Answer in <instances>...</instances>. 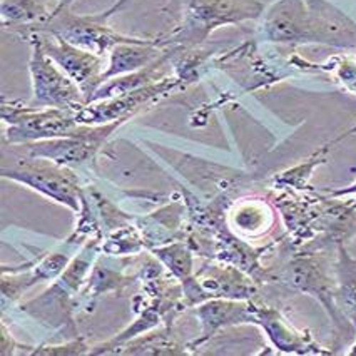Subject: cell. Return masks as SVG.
Instances as JSON below:
<instances>
[{
    "mask_svg": "<svg viewBox=\"0 0 356 356\" xmlns=\"http://www.w3.org/2000/svg\"><path fill=\"white\" fill-rule=\"evenodd\" d=\"M271 42L356 47V24L325 0H276L261 22Z\"/></svg>",
    "mask_w": 356,
    "mask_h": 356,
    "instance_id": "6da1fadb",
    "label": "cell"
},
{
    "mask_svg": "<svg viewBox=\"0 0 356 356\" xmlns=\"http://www.w3.org/2000/svg\"><path fill=\"white\" fill-rule=\"evenodd\" d=\"M264 278L283 284L291 291H301L306 293V295H312L325 306L334 330L333 353H339V348L346 346L348 343L356 338L355 331L348 328L345 321L339 316L337 306H334V268L333 275H331L328 259L325 256L318 254V252L296 254L276 273H264Z\"/></svg>",
    "mask_w": 356,
    "mask_h": 356,
    "instance_id": "7a4b0ae2",
    "label": "cell"
},
{
    "mask_svg": "<svg viewBox=\"0 0 356 356\" xmlns=\"http://www.w3.org/2000/svg\"><path fill=\"white\" fill-rule=\"evenodd\" d=\"M261 12L263 6L258 0H189L183 22L171 32L168 40H159V45L193 47L204 42L206 37L218 27L258 19Z\"/></svg>",
    "mask_w": 356,
    "mask_h": 356,
    "instance_id": "3957f363",
    "label": "cell"
},
{
    "mask_svg": "<svg viewBox=\"0 0 356 356\" xmlns=\"http://www.w3.org/2000/svg\"><path fill=\"white\" fill-rule=\"evenodd\" d=\"M2 121L9 124L6 129L7 143L22 146L37 140L64 138L81 126L77 111L14 104H2Z\"/></svg>",
    "mask_w": 356,
    "mask_h": 356,
    "instance_id": "277c9868",
    "label": "cell"
},
{
    "mask_svg": "<svg viewBox=\"0 0 356 356\" xmlns=\"http://www.w3.org/2000/svg\"><path fill=\"white\" fill-rule=\"evenodd\" d=\"M31 40V69L32 79V107H57V109L77 111L86 106V99L76 82L44 52L42 45L34 34Z\"/></svg>",
    "mask_w": 356,
    "mask_h": 356,
    "instance_id": "5b68a950",
    "label": "cell"
},
{
    "mask_svg": "<svg viewBox=\"0 0 356 356\" xmlns=\"http://www.w3.org/2000/svg\"><path fill=\"white\" fill-rule=\"evenodd\" d=\"M126 121H115L99 126H86L81 124L69 136L56 139L37 140V143L24 144L31 159H45L64 168H77L89 163L97 151L106 144L113 132Z\"/></svg>",
    "mask_w": 356,
    "mask_h": 356,
    "instance_id": "8992f818",
    "label": "cell"
},
{
    "mask_svg": "<svg viewBox=\"0 0 356 356\" xmlns=\"http://www.w3.org/2000/svg\"><path fill=\"white\" fill-rule=\"evenodd\" d=\"M34 163H22L15 169H2L3 179L15 181V183L27 186L45 197L59 202L79 213L82 201V188L79 186L77 176L56 163L45 159H32Z\"/></svg>",
    "mask_w": 356,
    "mask_h": 356,
    "instance_id": "52a82bcc",
    "label": "cell"
},
{
    "mask_svg": "<svg viewBox=\"0 0 356 356\" xmlns=\"http://www.w3.org/2000/svg\"><path fill=\"white\" fill-rule=\"evenodd\" d=\"M34 32H51V34L67 40L69 44L101 57L109 56L111 51L119 44L147 40L140 39V37L119 34L113 29L106 27V22H101L96 15L81 17V15L72 14L70 9H65L54 15L44 27L37 29Z\"/></svg>",
    "mask_w": 356,
    "mask_h": 356,
    "instance_id": "ba28073f",
    "label": "cell"
},
{
    "mask_svg": "<svg viewBox=\"0 0 356 356\" xmlns=\"http://www.w3.org/2000/svg\"><path fill=\"white\" fill-rule=\"evenodd\" d=\"M31 34L37 37L44 52L76 82L84 94L86 104H89L99 87L102 86V76L107 67L104 65V57L79 49L51 32H31Z\"/></svg>",
    "mask_w": 356,
    "mask_h": 356,
    "instance_id": "9c48e42d",
    "label": "cell"
},
{
    "mask_svg": "<svg viewBox=\"0 0 356 356\" xmlns=\"http://www.w3.org/2000/svg\"><path fill=\"white\" fill-rule=\"evenodd\" d=\"M181 81L183 79H163V81L152 82V84L140 87V89L132 90V92L90 102V104H86L81 109H77V121L79 124H86V126L127 121L143 106L149 104L159 96L171 92L174 87L181 84Z\"/></svg>",
    "mask_w": 356,
    "mask_h": 356,
    "instance_id": "30bf717a",
    "label": "cell"
},
{
    "mask_svg": "<svg viewBox=\"0 0 356 356\" xmlns=\"http://www.w3.org/2000/svg\"><path fill=\"white\" fill-rule=\"evenodd\" d=\"M194 314L200 318L202 331L201 337L189 345V348L200 346L201 343L213 338L219 330L238 325H256L254 305L248 300H227V298H211L202 301L194 309Z\"/></svg>",
    "mask_w": 356,
    "mask_h": 356,
    "instance_id": "8fae6325",
    "label": "cell"
},
{
    "mask_svg": "<svg viewBox=\"0 0 356 356\" xmlns=\"http://www.w3.org/2000/svg\"><path fill=\"white\" fill-rule=\"evenodd\" d=\"M256 325L264 330L268 338L275 348H278L283 353H298V355H328L331 351L323 350L320 345L313 341L312 338L300 333L293 328L289 323L281 316L280 312L268 306H256Z\"/></svg>",
    "mask_w": 356,
    "mask_h": 356,
    "instance_id": "7c38bea8",
    "label": "cell"
},
{
    "mask_svg": "<svg viewBox=\"0 0 356 356\" xmlns=\"http://www.w3.org/2000/svg\"><path fill=\"white\" fill-rule=\"evenodd\" d=\"M196 280L208 300L227 298V300L251 301L256 293L254 283L234 266L204 268Z\"/></svg>",
    "mask_w": 356,
    "mask_h": 356,
    "instance_id": "4fadbf2b",
    "label": "cell"
},
{
    "mask_svg": "<svg viewBox=\"0 0 356 356\" xmlns=\"http://www.w3.org/2000/svg\"><path fill=\"white\" fill-rule=\"evenodd\" d=\"M337 250L334 306L345 325L356 333V258L350 256L345 244H338Z\"/></svg>",
    "mask_w": 356,
    "mask_h": 356,
    "instance_id": "5bb4252c",
    "label": "cell"
},
{
    "mask_svg": "<svg viewBox=\"0 0 356 356\" xmlns=\"http://www.w3.org/2000/svg\"><path fill=\"white\" fill-rule=\"evenodd\" d=\"M159 40H144V42H126L119 44L109 54V64L102 76V84L113 81L115 77L136 72L161 57Z\"/></svg>",
    "mask_w": 356,
    "mask_h": 356,
    "instance_id": "9a60e30c",
    "label": "cell"
},
{
    "mask_svg": "<svg viewBox=\"0 0 356 356\" xmlns=\"http://www.w3.org/2000/svg\"><path fill=\"white\" fill-rule=\"evenodd\" d=\"M59 0H2V26L31 32L44 27L52 19Z\"/></svg>",
    "mask_w": 356,
    "mask_h": 356,
    "instance_id": "2e32d148",
    "label": "cell"
},
{
    "mask_svg": "<svg viewBox=\"0 0 356 356\" xmlns=\"http://www.w3.org/2000/svg\"><path fill=\"white\" fill-rule=\"evenodd\" d=\"M231 219L234 229L248 236L261 234L273 222L271 211L263 202L256 201H243L241 204L234 206Z\"/></svg>",
    "mask_w": 356,
    "mask_h": 356,
    "instance_id": "e0dca14e",
    "label": "cell"
},
{
    "mask_svg": "<svg viewBox=\"0 0 356 356\" xmlns=\"http://www.w3.org/2000/svg\"><path fill=\"white\" fill-rule=\"evenodd\" d=\"M152 252L159 258L165 266L171 270L176 278L181 280V283H188L193 276V254L191 250L183 243H172L171 246L154 248Z\"/></svg>",
    "mask_w": 356,
    "mask_h": 356,
    "instance_id": "ac0fdd59",
    "label": "cell"
},
{
    "mask_svg": "<svg viewBox=\"0 0 356 356\" xmlns=\"http://www.w3.org/2000/svg\"><path fill=\"white\" fill-rule=\"evenodd\" d=\"M87 281H89L87 289H90V298H96L102 295V293L111 291V289H121L127 283H131V278H126L119 271H111L104 266L96 264L92 270V275H90V278Z\"/></svg>",
    "mask_w": 356,
    "mask_h": 356,
    "instance_id": "d6986e66",
    "label": "cell"
},
{
    "mask_svg": "<svg viewBox=\"0 0 356 356\" xmlns=\"http://www.w3.org/2000/svg\"><path fill=\"white\" fill-rule=\"evenodd\" d=\"M143 238L136 236L134 227H124L111 236L101 250H104L107 254H132L143 250Z\"/></svg>",
    "mask_w": 356,
    "mask_h": 356,
    "instance_id": "ffe728a7",
    "label": "cell"
},
{
    "mask_svg": "<svg viewBox=\"0 0 356 356\" xmlns=\"http://www.w3.org/2000/svg\"><path fill=\"white\" fill-rule=\"evenodd\" d=\"M328 72L343 89L356 94V59L355 57H334L328 62Z\"/></svg>",
    "mask_w": 356,
    "mask_h": 356,
    "instance_id": "44dd1931",
    "label": "cell"
},
{
    "mask_svg": "<svg viewBox=\"0 0 356 356\" xmlns=\"http://www.w3.org/2000/svg\"><path fill=\"white\" fill-rule=\"evenodd\" d=\"M87 346L84 339L77 338L74 341L67 343L64 346H40V350H35V355H84L87 353Z\"/></svg>",
    "mask_w": 356,
    "mask_h": 356,
    "instance_id": "7402d4cb",
    "label": "cell"
},
{
    "mask_svg": "<svg viewBox=\"0 0 356 356\" xmlns=\"http://www.w3.org/2000/svg\"><path fill=\"white\" fill-rule=\"evenodd\" d=\"M129 2H131V0H118V2H115L114 6L111 7V9H107V10L104 12V14H96V17H97L99 20H101V22H106L107 19L113 17V15L115 14V12L121 10L122 7H124V6H127V3H129Z\"/></svg>",
    "mask_w": 356,
    "mask_h": 356,
    "instance_id": "603a6c76",
    "label": "cell"
},
{
    "mask_svg": "<svg viewBox=\"0 0 356 356\" xmlns=\"http://www.w3.org/2000/svg\"><path fill=\"white\" fill-rule=\"evenodd\" d=\"M74 2H76V0H59V3H57V9H56V12H54V15H57L59 12L65 10V9H70V6H72ZM54 15H52V17H54Z\"/></svg>",
    "mask_w": 356,
    "mask_h": 356,
    "instance_id": "cb8c5ba5",
    "label": "cell"
},
{
    "mask_svg": "<svg viewBox=\"0 0 356 356\" xmlns=\"http://www.w3.org/2000/svg\"><path fill=\"white\" fill-rule=\"evenodd\" d=\"M346 355H351V356H356V339H355V343L353 345L350 346V350L346 351Z\"/></svg>",
    "mask_w": 356,
    "mask_h": 356,
    "instance_id": "d4e9b609",
    "label": "cell"
},
{
    "mask_svg": "<svg viewBox=\"0 0 356 356\" xmlns=\"http://www.w3.org/2000/svg\"><path fill=\"white\" fill-rule=\"evenodd\" d=\"M356 131V127H355V129L353 131H350V132H348V134H351V132H355Z\"/></svg>",
    "mask_w": 356,
    "mask_h": 356,
    "instance_id": "484cf974",
    "label": "cell"
}]
</instances>
